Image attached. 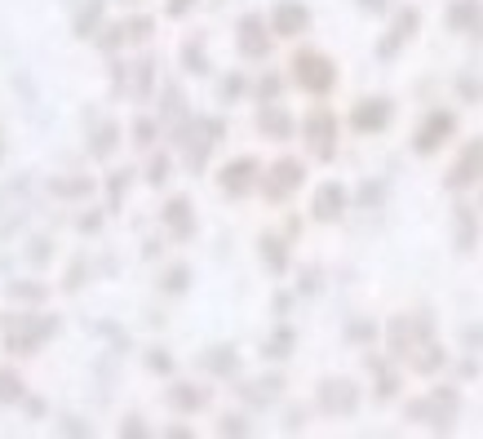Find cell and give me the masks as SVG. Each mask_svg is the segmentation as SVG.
<instances>
[{"label": "cell", "mask_w": 483, "mask_h": 439, "mask_svg": "<svg viewBox=\"0 0 483 439\" xmlns=\"http://www.w3.org/2000/svg\"><path fill=\"white\" fill-rule=\"evenodd\" d=\"M426 337H434V316L430 311H404V316H390L386 325V346H390V360H404L413 346H422Z\"/></svg>", "instance_id": "cell-1"}, {"label": "cell", "mask_w": 483, "mask_h": 439, "mask_svg": "<svg viewBox=\"0 0 483 439\" xmlns=\"http://www.w3.org/2000/svg\"><path fill=\"white\" fill-rule=\"evenodd\" d=\"M293 80H297L306 94L324 98V94L337 85V62L328 54H320V50H302V54L293 58Z\"/></svg>", "instance_id": "cell-2"}, {"label": "cell", "mask_w": 483, "mask_h": 439, "mask_svg": "<svg viewBox=\"0 0 483 439\" xmlns=\"http://www.w3.org/2000/svg\"><path fill=\"white\" fill-rule=\"evenodd\" d=\"M452 133H457V111H448V107L426 111L422 124H417V133H413V151L417 156H434V151H443L452 142Z\"/></svg>", "instance_id": "cell-3"}, {"label": "cell", "mask_w": 483, "mask_h": 439, "mask_svg": "<svg viewBox=\"0 0 483 439\" xmlns=\"http://www.w3.org/2000/svg\"><path fill=\"white\" fill-rule=\"evenodd\" d=\"M417 32H422V9H417V5H404V9H395V18H390L386 36L377 41V58H381V62L399 58V50H404L408 41H417Z\"/></svg>", "instance_id": "cell-4"}, {"label": "cell", "mask_w": 483, "mask_h": 439, "mask_svg": "<svg viewBox=\"0 0 483 439\" xmlns=\"http://www.w3.org/2000/svg\"><path fill=\"white\" fill-rule=\"evenodd\" d=\"M479 182H483V138H470V142L461 147V156L448 165L443 187H448L452 196H461V191H470V187H479Z\"/></svg>", "instance_id": "cell-5"}, {"label": "cell", "mask_w": 483, "mask_h": 439, "mask_svg": "<svg viewBox=\"0 0 483 439\" xmlns=\"http://www.w3.org/2000/svg\"><path fill=\"white\" fill-rule=\"evenodd\" d=\"M302 133H306V142H311V156L315 160H333L337 156V115L328 107H315L306 120H302Z\"/></svg>", "instance_id": "cell-6"}, {"label": "cell", "mask_w": 483, "mask_h": 439, "mask_svg": "<svg viewBox=\"0 0 483 439\" xmlns=\"http://www.w3.org/2000/svg\"><path fill=\"white\" fill-rule=\"evenodd\" d=\"M457 413H461V390L457 386H434L426 395V426L434 435H448L457 426Z\"/></svg>", "instance_id": "cell-7"}, {"label": "cell", "mask_w": 483, "mask_h": 439, "mask_svg": "<svg viewBox=\"0 0 483 439\" xmlns=\"http://www.w3.org/2000/svg\"><path fill=\"white\" fill-rule=\"evenodd\" d=\"M302 182H306V165L293 160V156H284V160H275V165L267 169V178H262V196L279 205V200H288Z\"/></svg>", "instance_id": "cell-8"}, {"label": "cell", "mask_w": 483, "mask_h": 439, "mask_svg": "<svg viewBox=\"0 0 483 439\" xmlns=\"http://www.w3.org/2000/svg\"><path fill=\"white\" fill-rule=\"evenodd\" d=\"M320 408L328 417H355V413H360V386L351 382V378H324Z\"/></svg>", "instance_id": "cell-9"}, {"label": "cell", "mask_w": 483, "mask_h": 439, "mask_svg": "<svg viewBox=\"0 0 483 439\" xmlns=\"http://www.w3.org/2000/svg\"><path fill=\"white\" fill-rule=\"evenodd\" d=\"M390 120H395V103H390L386 94L364 98V103H355V111H351V124H355L360 133H381Z\"/></svg>", "instance_id": "cell-10"}, {"label": "cell", "mask_w": 483, "mask_h": 439, "mask_svg": "<svg viewBox=\"0 0 483 439\" xmlns=\"http://www.w3.org/2000/svg\"><path fill=\"white\" fill-rule=\"evenodd\" d=\"M475 244H479V209L457 200L452 205V249L457 253H475Z\"/></svg>", "instance_id": "cell-11"}, {"label": "cell", "mask_w": 483, "mask_h": 439, "mask_svg": "<svg viewBox=\"0 0 483 439\" xmlns=\"http://www.w3.org/2000/svg\"><path fill=\"white\" fill-rule=\"evenodd\" d=\"M311 27V9L302 0H279L275 14H270V32L275 36H302Z\"/></svg>", "instance_id": "cell-12"}, {"label": "cell", "mask_w": 483, "mask_h": 439, "mask_svg": "<svg viewBox=\"0 0 483 439\" xmlns=\"http://www.w3.org/2000/svg\"><path fill=\"white\" fill-rule=\"evenodd\" d=\"M346 209H351V191H346L342 182H324L320 191H315V205H311L315 222H337V218H346Z\"/></svg>", "instance_id": "cell-13"}, {"label": "cell", "mask_w": 483, "mask_h": 439, "mask_svg": "<svg viewBox=\"0 0 483 439\" xmlns=\"http://www.w3.org/2000/svg\"><path fill=\"white\" fill-rule=\"evenodd\" d=\"M240 54L244 58L270 54V36H267V18H262V14H244V18H240Z\"/></svg>", "instance_id": "cell-14"}, {"label": "cell", "mask_w": 483, "mask_h": 439, "mask_svg": "<svg viewBox=\"0 0 483 439\" xmlns=\"http://www.w3.org/2000/svg\"><path fill=\"white\" fill-rule=\"evenodd\" d=\"M404 360H408V369H413V373H422V378H434L439 369H448V351H443L434 337H426L422 346H413Z\"/></svg>", "instance_id": "cell-15"}, {"label": "cell", "mask_w": 483, "mask_h": 439, "mask_svg": "<svg viewBox=\"0 0 483 439\" xmlns=\"http://www.w3.org/2000/svg\"><path fill=\"white\" fill-rule=\"evenodd\" d=\"M253 182H258V160H231V165L222 169V191L226 196H249L253 191Z\"/></svg>", "instance_id": "cell-16"}, {"label": "cell", "mask_w": 483, "mask_h": 439, "mask_svg": "<svg viewBox=\"0 0 483 439\" xmlns=\"http://www.w3.org/2000/svg\"><path fill=\"white\" fill-rule=\"evenodd\" d=\"M364 364H369V373H377V404H390L399 395V373L390 369L386 355H369Z\"/></svg>", "instance_id": "cell-17"}, {"label": "cell", "mask_w": 483, "mask_h": 439, "mask_svg": "<svg viewBox=\"0 0 483 439\" xmlns=\"http://www.w3.org/2000/svg\"><path fill=\"white\" fill-rule=\"evenodd\" d=\"M164 222H169V231L178 235V240H191L196 235V209H191V200H169V209H164Z\"/></svg>", "instance_id": "cell-18"}, {"label": "cell", "mask_w": 483, "mask_h": 439, "mask_svg": "<svg viewBox=\"0 0 483 439\" xmlns=\"http://www.w3.org/2000/svg\"><path fill=\"white\" fill-rule=\"evenodd\" d=\"M258 129H262L267 138H275V142H284V138L293 133V120H288V111H284V107L267 103V107H262V115H258Z\"/></svg>", "instance_id": "cell-19"}, {"label": "cell", "mask_w": 483, "mask_h": 439, "mask_svg": "<svg viewBox=\"0 0 483 439\" xmlns=\"http://www.w3.org/2000/svg\"><path fill=\"white\" fill-rule=\"evenodd\" d=\"M169 404L178 408V413H196V408H205L209 404V390H200V386H173L169 390Z\"/></svg>", "instance_id": "cell-20"}, {"label": "cell", "mask_w": 483, "mask_h": 439, "mask_svg": "<svg viewBox=\"0 0 483 439\" xmlns=\"http://www.w3.org/2000/svg\"><path fill=\"white\" fill-rule=\"evenodd\" d=\"M475 14H479V0H452L448 14H443V23H448V32H470Z\"/></svg>", "instance_id": "cell-21"}, {"label": "cell", "mask_w": 483, "mask_h": 439, "mask_svg": "<svg viewBox=\"0 0 483 439\" xmlns=\"http://www.w3.org/2000/svg\"><path fill=\"white\" fill-rule=\"evenodd\" d=\"M279 378H262V382H249V386H240V395H244V399H249V404H258V408H267L270 399H275V395H279Z\"/></svg>", "instance_id": "cell-22"}, {"label": "cell", "mask_w": 483, "mask_h": 439, "mask_svg": "<svg viewBox=\"0 0 483 439\" xmlns=\"http://www.w3.org/2000/svg\"><path fill=\"white\" fill-rule=\"evenodd\" d=\"M205 364L214 369L217 378H231V373H240V355H235L231 346H214V351L205 355Z\"/></svg>", "instance_id": "cell-23"}, {"label": "cell", "mask_w": 483, "mask_h": 439, "mask_svg": "<svg viewBox=\"0 0 483 439\" xmlns=\"http://www.w3.org/2000/svg\"><path fill=\"white\" fill-rule=\"evenodd\" d=\"M262 262L270 267V275L288 271V249H284V240H275V235H267V240H262Z\"/></svg>", "instance_id": "cell-24"}, {"label": "cell", "mask_w": 483, "mask_h": 439, "mask_svg": "<svg viewBox=\"0 0 483 439\" xmlns=\"http://www.w3.org/2000/svg\"><path fill=\"white\" fill-rule=\"evenodd\" d=\"M355 200H360V209H369V214L381 209V200H386V182H377V178L360 182V196H355Z\"/></svg>", "instance_id": "cell-25"}, {"label": "cell", "mask_w": 483, "mask_h": 439, "mask_svg": "<svg viewBox=\"0 0 483 439\" xmlns=\"http://www.w3.org/2000/svg\"><path fill=\"white\" fill-rule=\"evenodd\" d=\"M346 342H355V346H373L377 325L373 320H351V325H346Z\"/></svg>", "instance_id": "cell-26"}, {"label": "cell", "mask_w": 483, "mask_h": 439, "mask_svg": "<svg viewBox=\"0 0 483 439\" xmlns=\"http://www.w3.org/2000/svg\"><path fill=\"white\" fill-rule=\"evenodd\" d=\"M98 23H103V0H89V9L76 18V36H94Z\"/></svg>", "instance_id": "cell-27"}, {"label": "cell", "mask_w": 483, "mask_h": 439, "mask_svg": "<svg viewBox=\"0 0 483 439\" xmlns=\"http://www.w3.org/2000/svg\"><path fill=\"white\" fill-rule=\"evenodd\" d=\"M288 351H293V329H279V333H275V337L267 342V351H262V355H270V360H284Z\"/></svg>", "instance_id": "cell-28"}, {"label": "cell", "mask_w": 483, "mask_h": 439, "mask_svg": "<svg viewBox=\"0 0 483 439\" xmlns=\"http://www.w3.org/2000/svg\"><path fill=\"white\" fill-rule=\"evenodd\" d=\"M457 94H461L466 103H479L483 98V80H475L470 71H461V76H457Z\"/></svg>", "instance_id": "cell-29"}, {"label": "cell", "mask_w": 483, "mask_h": 439, "mask_svg": "<svg viewBox=\"0 0 483 439\" xmlns=\"http://www.w3.org/2000/svg\"><path fill=\"white\" fill-rule=\"evenodd\" d=\"M182 62H187V71H209V62H205V50H200V41H187V45H182Z\"/></svg>", "instance_id": "cell-30"}, {"label": "cell", "mask_w": 483, "mask_h": 439, "mask_svg": "<svg viewBox=\"0 0 483 439\" xmlns=\"http://www.w3.org/2000/svg\"><path fill=\"white\" fill-rule=\"evenodd\" d=\"M111 147H115V124H103V129L94 133V156L103 160V156H111Z\"/></svg>", "instance_id": "cell-31"}, {"label": "cell", "mask_w": 483, "mask_h": 439, "mask_svg": "<svg viewBox=\"0 0 483 439\" xmlns=\"http://www.w3.org/2000/svg\"><path fill=\"white\" fill-rule=\"evenodd\" d=\"M461 346L483 355V325H461Z\"/></svg>", "instance_id": "cell-32"}, {"label": "cell", "mask_w": 483, "mask_h": 439, "mask_svg": "<svg viewBox=\"0 0 483 439\" xmlns=\"http://www.w3.org/2000/svg\"><path fill=\"white\" fill-rule=\"evenodd\" d=\"M404 422H422L426 426V395H417V399L404 404Z\"/></svg>", "instance_id": "cell-33"}, {"label": "cell", "mask_w": 483, "mask_h": 439, "mask_svg": "<svg viewBox=\"0 0 483 439\" xmlns=\"http://www.w3.org/2000/svg\"><path fill=\"white\" fill-rule=\"evenodd\" d=\"M187 284H191V271H187V267H173V271L164 275V288H169V293H182Z\"/></svg>", "instance_id": "cell-34"}, {"label": "cell", "mask_w": 483, "mask_h": 439, "mask_svg": "<svg viewBox=\"0 0 483 439\" xmlns=\"http://www.w3.org/2000/svg\"><path fill=\"white\" fill-rule=\"evenodd\" d=\"M258 98H262V103H275V98H279V76H275V71H270V76H262Z\"/></svg>", "instance_id": "cell-35"}, {"label": "cell", "mask_w": 483, "mask_h": 439, "mask_svg": "<svg viewBox=\"0 0 483 439\" xmlns=\"http://www.w3.org/2000/svg\"><path fill=\"white\" fill-rule=\"evenodd\" d=\"M23 395V382L14 373H0V399H18Z\"/></svg>", "instance_id": "cell-36"}, {"label": "cell", "mask_w": 483, "mask_h": 439, "mask_svg": "<svg viewBox=\"0 0 483 439\" xmlns=\"http://www.w3.org/2000/svg\"><path fill=\"white\" fill-rule=\"evenodd\" d=\"M240 94H244V76H226V80H222V98L231 103V98H240Z\"/></svg>", "instance_id": "cell-37"}, {"label": "cell", "mask_w": 483, "mask_h": 439, "mask_svg": "<svg viewBox=\"0 0 483 439\" xmlns=\"http://www.w3.org/2000/svg\"><path fill=\"white\" fill-rule=\"evenodd\" d=\"M133 138H138V147H151V138H156V124H151V120H138V124H133Z\"/></svg>", "instance_id": "cell-38"}, {"label": "cell", "mask_w": 483, "mask_h": 439, "mask_svg": "<svg viewBox=\"0 0 483 439\" xmlns=\"http://www.w3.org/2000/svg\"><path fill=\"white\" fill-rule=\"evenodd\" d=\"M9 293H14V297H27V302H41V297H45V288H41V284H14Z\"/></svg>", "instance_id": "cell-39"}, {"label": "cell", "mask_w": 483, "mask_h": 439, "mask_svg": "<svg viewBox=\"0 0 483 439\" xmlns=\"http://www.w3.org/2000/svg\"><path fill=\"white\" fill-rule=\"evenodd\" d=\"M54 191L58 196H85V191H89V182H85V178H76V182H54Z\"/></svg>", "instance_id": "cell-40"}, {"label": "cell", "mask_w": 483, "mask_h": 439, "mask_svg": "<svg viewBox=\"0 0 483 439\" xmlns=\"http://www.w3.org/2000/svg\"><path fill=\"white\" fill-rule=\"evenodd\" d=\"M457 373H461V378H466V382H470V378H479V355H475V351H470V355H466V360H461V364H457Z\"/></svg>", "instance_id": "cell-41"}, {"label": "cell", "mask_w": 483, "mask_h": 439, "mask_svg": "<svg viewBox=\"0 0 483 439\" xmlns=\"http://www.w3.org/2000/svg\"><path fill=\"white\" fill-rule=\"evenodd\" d=\"M355 5H360L364 14H386V9H390L395 0H355Z\"/></svg>", "instance_id": "cell-42"}, {"label": "cell", "mask_w": 483, "mask_h": 439, "mask_svg": "<svg viewBox=\"0 0 483 439\" xmlns=\"http://www.w3.org/2000/svg\"><path fill=\"white\" fill-rule=\"evenodd\" d=\"M244 431H249L244 417H226V422H222V435H244Z\"/></svg>", "instance_id": "cell-43"}, {"label": "cell", "mask_w": 483, "mask_h": 439, "mask_svg": "<svg viewBox=\"0 0 483 439\" xmlns=\"http://www.w3.org/2000/svg\"><path fill=\"white\" fill-rule=\"evenodd\" d=\"M315 288H320V271L306 267V275H302V293H315Z\"/></svg>", "instance_id": "cell-44"}, {"label": "cell", "mask_w": 483, "mask_h": 439, "mask_svg": "<svg viewBox=\"0 0 483 439\" xmlns=\"http://www.w3.org/2000/svg\"><path fill=\"white\" fill-rule=\"evenodd\" d=\"M147 178H151V182H156V187H160L164 178H169V160H164V156H160V160H156V165H151V173H147Z\"/></svg>", "instance_id": "cell-45"}, {"label": "cell", "mask_w": 483, "mask_h": 439, "mask_svg": "<svg viewBox=\"0 0 483 439\" xmlns=\"http://www.w3.org/2000/svg\"><path fill=\"white\" fill-rule=\"evenodd\" d=\"M284 426H288V431H302V426H306V408H293Z\"/></svg>", "instance_id": "cell-46"}, {"label": "cell", "mask_w": 483, "mask_h": 439, "mask_svg": "<svg viewBox=\"0 0 483 439\" xmlns=\"http://www.w3.org/2000/svg\"><path fill=\"white\" fill-rule=\"evenodd\" d=\"M151 369H156V373H169V369H173V360H169L164 351H156V355H151Z\"/></svg>", "instance_id": "cell-47"}, {"label": "cell", "mask_w": 483, "mask_h": 439, "mask_svg": "<svg viewBox=\"0 0 483 439\" xmlns=\"http://www.w3.org/2000/svg\"><path fill=\"white\" fill-rule=\"evenodd\" d=\"M466 36H475V41L483 45V0H479V14H475V23H470V32H466Z\"/></svg>", "instance_id": "cell-48"}, {"label": "cell", "mask_w": 483, "mask_h": 439, "mask_svg": "<svg viewBox=\"0 0 483 439\" xmlns=\"http://www.w3.org/2000/svg\"><path fill=\"white\" fill-rule=\"evenodd\" d=\"M191 5H196V0H169V18H182Z\"/></svg>", "instance_id": "cell-49"}, {"label": "cell", "mask_w": 483, "mask_h": 439, "mask_svg": "<svg viewBox=\"0 0 483 439\" xmlns=\"http://www.w3.org/2000/svg\"><path fill=\"white\" fill-rule=\"evenodd\" d=\"M479 209H483V191H479Z\"/></svg>", "instance_id": "cell-50"}]
</instances>
